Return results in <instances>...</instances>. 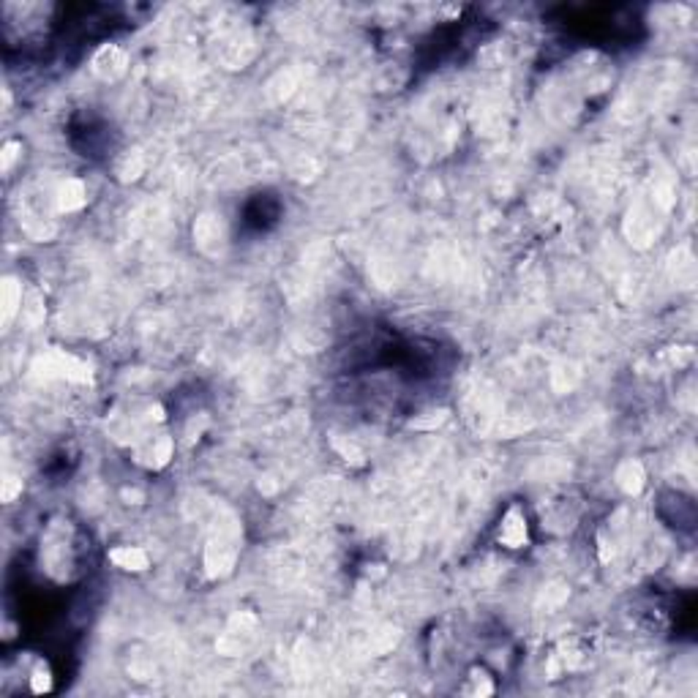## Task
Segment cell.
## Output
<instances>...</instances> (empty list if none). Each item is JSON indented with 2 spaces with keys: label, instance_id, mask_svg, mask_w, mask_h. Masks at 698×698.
<instances>
[{
  "label": "cell",
  "instance_id": "cell-1",
  "mask_svg": "<svg viewBox=\"0 0 698 698\" xmlns=\"http://www.w3.org/2000/svg\"><path fill=\"white\" fill-rule=\"evenodd\" d=\"M499 540L510 549H519L524 540H526V524H524V516L513 507L505 521H502V529H499Z\"/></svg>",
  "mask_w": 698,
  "mask_h": 698
},
{
  "label": "cell",
  "instance_id": "cell-2",
  "mask_svg": "<svg viewBox=\"0 0 698 698\" xmlns=\"http://www.w3.org/2000/svg\"><path fill=\"white\" fill-rule=\"evenodd\" d=\"M20 303H22V289H20V284H17L14 278H6V281H3V322L6 324L11 322V317L17 314Z\"/></svg>",
  "mask_w": 698,
  "mask_h": 698
},
{
  "label": "cell",
  "instance_id": "cell-3",
  "mask_svg": "<svg viewBox=\"0 0 698 698\" xmlns=\"http://www.w3.org/2000/svg\"><path fill=\"white\" fill-rule=\"evenodd\" d=\"M109 556H112L115 565H121L125 570H142V568H148V556H145V551L139 549H118L112 551Z\"/></svg>",
  "mask_w": 698,
  "mask_h": 698
},
{
  "label": "cell",
  "instance_id": "cell-4",
  "mask_svg": "<svg viewBox=\"0 0 698 698\" xmlns=\"http://www.w3.org/2000/svg\"><path fill=\"white\" fill-rule=\"evenodd\" d=\"M85 205V189L82 183L76 180H69L63 189H60V210H76Z\"/></svg>",
  "mask_w": 698,
  "mask_h": 698
},
{
  "label": "cell",
  "instance_id": "cell-5",
  "mask_svg": "<svg viewBox=\"0 0 698 698\" xmlns=\"http://www.w3.org/2000/svg\"><path fill=\"white\" fill-rule=\"evenodd\" d=\"M620 486H622L627 494H636L638 488H641V483H644V472H641V467L638 464H633V461H627L622 470H620Z\"/></svg>",
  "mask_w": 698,
  "mask_h": 698
},
{
  "label": "cell",
  "instance_id": "cell-6",
  "mask_svg": "<svg viewBox=\"0 0 698 698\" xmlns=\"http://www.w3.org/2000/svg\"><path fill=\"white\" fill-rule=\"evenodd\" d=\"M50 685H52L50 671H47V669H36V673H33V685H30V690H33V693H47V690H50Z\"/></svg>",
  "mask_w": 698,
  "mask_h": 698
},
{
  "label": "cell",
  "instance_id": "cell-7",
  "mask_svg": "<svg viewBox=\"0 0 698 698\" xmlns=\"http://www.w3.org/2000/svg\"><path fill=\"white\" fill-rule=\"evenodd\" d=\"M14 150H20L17 142H8V145H6V150H3V170H8V167H11V161L17 158V153H14Z\"/></svg>",
  "mask_w": 698,
  "mask_h": 698
},
{
  "label": "cell",
  "instance_id": "cell-8",
  "mask_svg": "<svg viewBox=\"0 0 698 698\" xmlns=\"http://www.w3.org/2000/svg\"><path fill=\"white\" fill-rule=\"evenodd\" d=\"M20 488H22V483H14V477H8V480H6V491H3V499H6V502H11V499H14V494H17Z\"/></svg>",
  "mask_w": 698,
  "mask_h": 698
}]
</instances>
